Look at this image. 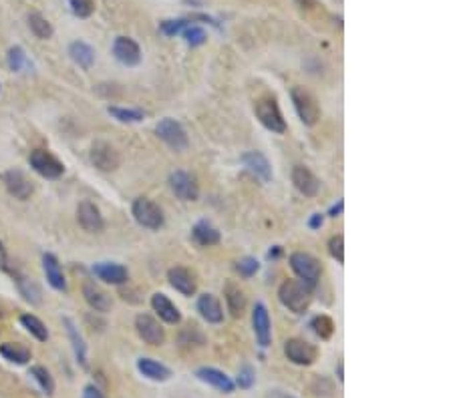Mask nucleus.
Segmentation results:
<instances>
[{
	"label": "nucleus",
	"instance_id": "412c9836",
	"mask_svg": "<svg viewBox=\"0 0 453 398\" xmlns=\"http://www.w3.org/2000/svg\"><path fill=\"white\" fill-rule=\"evenodd\" d=\"M83 298H85V302L89 304L99 314L109 312L111 306H113L111 296H109L103 287L97 286L95 282H85V284H83Z\"/></svg>",
	"mask_w": 453,
	"mask_h": 398
},
{
	"label": "nucleus",
	"instance_id": "2eb2a0df",
	"mask_svg": "<svg viewBox=\"0 0 453 398\" xmlns=\"http://www.w3.org/2000/svg\"><path fill=\"white\" fill-rule=\"evenodd\" d=\"M252 326H254V334H256L260 348H268L272 340V328H270V314L262 302L256 304L252 310Z\"/></svg>",
	"mask_w": 453,
	"mask_h": 398
},
{
	"label": "nucleus",
	"instance_id": "f704fd0d",
	"mask_svg": "<svg viewBox=\"0 0 453 398\" xmlns=\"http://www.w3.org/2000/svg\"><path fill=\"white\" fill-rule=\"evenodd\" d=\"M31 376H33L36 384L43 388V392L47 395V397H53V392H55V381H53V376H50V372L45 367H31Z\"/></svg>",
	"mask_w": 453,
	"mask_h": 398
},
{
	"label": "nucleus",
	"instance_id": "de8ad7c7",
	"mask_svg": "<svg viewBox=\"0 0 453 398\" xmlns=\"http://www.w3.org/2000/svg\"><path fill=\"white\" fill-rule=\"evenodd\" d=\"M337 378H339V383H344V364H342V360H339V364H337Z\"/></svg>",
	"mask_w": 453,
	"mask_h": 398
},
{
	"label": "nucleus",
	"instance_id": "ea45409f",
	"mask_svg": "<svg viewBox=\"0 0 453 398\" xmlns=\"http://www.w3.org/2000/svg\"><path fill=\"white\" fill-rule=\"evenodd\" d=\"M256 383V372L252 364H242L240 370H238V376H236V386H240L242 390H250L252 386Z\"/></svg>",
	"mask_w": 453,
	"mask_h": 398
},
{
	"label": "nucleus",
	"instance_id": "ddd939ff",
	"mask_svg": "<svg viewBox=\"0 0 453 398\" xmlns=\"http://www.w3.org/2000/svg\"><path fill=\"white\" fill-rule=\"evenodd\" d=\"M113 57L125 66H137L141 63V48L130 36H117L113 41Z\"/></svg>",
	"mask_w": 453,
	"mask_h": 398
},
{
	"label": "nucleus",
	"instance_id": "9b49d317",
	"mask_svg": "<svg viewBox=\"0 0 453 398\" xmlns=\"http://www.w3.org/2000/svg\"><path fill=\"white\" fill-rule=\"evenodd\" d=\"M135 330L149 346H162L165 342V330L162 328V324L149 314H139L135 318Z\"/></svg>",
	"mask_w": 453,
	"mask_h": 398
},
{
	"label": "nucleus",
	"instance_id": "e433bc0d",
	"mask_svg": "<svg viewBox=\"0 0 453 398\" xmlns=\"http://www.w3.org/2000/svg\"><path fill=\"white\" fill-rule=\"evenodd\" d=\"M190 24H192L190 18H169V20H162L160 22V32L165 34V36H178Z\"/></svg>",
	"mask_w": 453,
	"mask_h": 398
},
{
	"label": "nucleus",
	"instance_id": "79ce46f5",
	"mask_svg": "<svg viewBox=\"0 0 453 398\" xmlns=\"http://www.w3.org/2000/svg\"><path fill=\"white\" fill-rule=\"evenodd\" d=\"M236 270H238V273L240 276H244V278H252L256 271L260 270V264L256 257H250V255H246V257H242L238 264H236Z\"/></svg>",
	"mask_w": 453,
	"mask_h": 398
},
{
	"label": "nucleus",
	"instance_id": "393cba45",
	"mask_svg": "<svg viewBox=\"0 0 453 398\" xmlns=\"http://www.w3.org/2000/svg\"><path fill=\"white\" fill-rule=\"evenodd\" d=\"M137 370L146 378L153 381V383H165L172 376V370L165 367V364H162V362L153 360V358H139L137 360Z\"/></svg>",
	"mask_w": 453,
	"mask_h": 398
},
{
	"label": "nucleus",
	"instance_id": "39448f33",
	"mask_svg": "<svg viewBox=\"0 0 453 398\" xmlns=\"http://www.w3.org/2000/svg\"><path fill=\"white\" fill-rule=\"evenodd\" d=\"M131 211H133L135 222L139 223L141 227H146V229H160L163 222H165L162 207L158 206L155 201H151L149 197H137L133 201Z\"/></svg>",
	"mask_w": 453,
	"mask_h": 398
},
{
	"label": "nucleus",
	"instance_id": "f8f14e48",
	"mask_svg": "<svg viewBox=\"0 0 453 398\" xmlns=\"http://www.w3.org/2000/svg\"><path fill=\"white\" fill-rule=\"evenodd\" d=\"M77 222L89 234H101L105 229V220L93 201H81L77 207Z\"/></svg>",
	"mask_w": 453,
	"mask_h": 398
},
{
	"label": "nucleus",
	"instance_id": "864d4df0",
	"mask_svg": "<svg viewBox=\"0 0 453 398\" xmlns=\"http://www.w3.org/2000/svg\"><path fill=\"white\" fill-rule=\"evenodd\" d=\"M0 316H2V312H0Z\"/></svg>",
	"mask_w": 453,
	"mask_h": 398
},
{
	"label": "nucleus",
	"instance_id": "7ed1b4c3",
	"mask_svg": "<svg viewBox=\"0 0 453 398\" xmlns=\"http://www.w3.org/2000/svg\"><path fill=\"white\" fill-rule=\"evenodd\" d=\"M288 262H291L292 271L298 276L300 282H305L310 287L319 284V280L323 276V266L314 255L307 254V252H294V254H291Z\"/></svg>",
	"mask_w": 453,
	"mask_h": 398
},
{
	"label": "nucleus",
	"instance_id": "7c9ffc66",
	"mask_svg": "<svg viewBox=\"0 0 453 398\" xmlns=\"http://www.w3.org/2000/svg\"><path fill=\"white\" fill-rule=\"evenodd\" d=\"M107 113L117 119L119 123H127V125H133V123H141L146 119V111L141 109H125V107H107Z\"/></svg>",
	"mask_w": 453,
	"mask_h": 398
},
{
	"label": "nucleus",
	"instance_id": "0eeeda50",
	"mask_svg": "<svg viewBox=\"0 0 453 398\" xmlns=\"http://www.w3.org/2000/svg\"><path fill=\"white\" fill-rule=\"evenodd\" d=\"M29 163L34 171L45 179H59L65 173V165L47 149H34L29 157Z\"/></svg>",
	"mask_w": 453,
	"mask_h": 398
},
{
	"label": "nucleus",
	"instance_id": "c756f323",
	"mask_svg": "<svg viewBox=\"0 0 453 398\" xmlns=\"http://www.w3.org/2000/svg\"><path fill=\"white\" fill-rule=\"evenodd\" d=\"M0 354H2L4 360H8L13 364H27L31 360V350L20 346V344H15V342L0 344Z\"/></svg>",
	"mask_w": 453,
	"mask_h": 398
},
{
	"label": "nucleus",
	"instance_id": "cd10ccee",
	"mask_svg": "<svg viewBox=\"0 0 453 398\" xmlns=\"http://www.w3.org/2000/svg\"><path fill=\"white\" fill-rule=\"evenodd\" d=\"M63 324H65L67 334H69L71 342H73V352H75V356H77V362H79L83 368H87L89 367V360H87V344H85L83 336L79 334L77 326L73 324V320L71 318H63Z\"/></svg>",
	"mask_w": 453,
	"mask_h": 398
},
{
	"label": "nucleus",
	"instance_id": "f03ea898",
	"mask_svg": "<svg viewBox=\"0 0 453 398\" xmlns=\"http://www.w3.org/2000/svg\"><path fill=\"white\" fill-rule=\"evenodd\" d=\"M291 99L298 119L307 125V127H314L321 119V105L316 101V97L305 87H292Z\"/></svg>",
	"mask_w": 453,
	"mask_h": 398
},
{
	"label": "nucleus",
	"instance_id": "a878e982",
	"mask_svg": "<svg viewBox=\"0 0 453 398\" xmlns=\"http://www.w3.org/2000/svg\"><path fill=\"white\" fill-rule=\"evenodd\" d=\"M224 298H226L228 312L234 318H240L246 310V294L240 290V286H236L234 282H228L224 287Z\"/></svg>",
	"mask_w": 453,
	"mask_h": 398
},
{
	"label": "nucleus",
	"instance_id": "20e7f679",
	"mask_svg": "<svg viewBox=\"0 0 453 398\" xmlns=\"http://www.w3.org/2000/svg\"><path fill=\"white\" fill-rule=\"evenodd\" d=\"M254 113L258 117V121L272 133H284L286 131V121L284 115L278 107V101L274 97H260L254 105Z\"/></svg>",
	"mask_w": 453,
	"mask_h": 398
},
{
	"label": "nucleus",
	"instance_id": "423d86ee",
	"mask_svg": "<svg viewBox=\"0 0 453 398\" xmlns=\"http://www.w3.org/2000/svg\"><path fill=\"white\" fill-rule=\"evenodd\" d=\"M155 133H158V137L162 139L163 143L172 147L174 151H186L188 145H190V139H188V133H186L183 125L176 119H172V117L162 119L155 125Z\"/></svg>",
	"mask_w": 453,
	"mask_h": 398
},
{
	"label": "nucleus",
	"instance_id": "4c0bfd02",
	"mask_svg": "<svg viewBox=\"0 0 453 398\" xmlns=\"http://www.w3.org/2000/svg\"><path fill=\"white\" fill-rule=\"evenodd\" d=\"M181 34H183V38H186V43H188L190 47H202V45L206 43V38H208L206 31H204L202 27H197V24L186 27Z\"/></svg>",
	"mask_w": 453,
	"mask_h": 398
},
{
	"label": "nucleus",
	"instance_id": "1a4fd4ad",
	"mask_svg": "<svg viewBox=\"0 0 453 398\" xmlns=\"http://www.w3.org/2000/svg\"><path fill=\"white\" fill-rule=\"evenodd\" d=\"M284 354H286V358L291 360L292 364H296V367H310L316 360L319 350L310 342L302 340V338H288L284 342Z\"/></svg>",
	"mask_w": 453,
	"mask_h": 398
},
{
	"label": "nucleus",
	"instance_id": "37998d69",
	"mask_svg": "<svg viewBox=\"0 0 453 398\" xmlns=\"http://www.w3.org/2000/svg\"><path fill=\"white\" fill-rule=\"evenodd\" d=\"M328 254L333 255L339 264L344 262V238L342 236H333L328 239Z\"/></svg>",
	"mask_w": 453,
	"mask_h": 398
},
{
	"label": "nucleus",
	"instance_id": "6ab92c4d",
	"mask_svg": "<svg viewBox=\"0 0 453 398\" xmlns=\"http://www.w3.org/2000/svg\"><path fill=\"white\" fill-rule=\"evenodd\" d=\"M292 183L305 197H314L321 190V179L305 165H296L292 169Z\"/></svg>",
	"mask_w": 453,
	"mask_h": 398
},
{
	"label": "nucleus",
	"instance_id": "603ef678",
	"mask_svg": "<svg viewBox=\"0 0 453 398\" xmlns=\"http://www.w3.org/2000/svg\"><path fill=\"white\" fill-rule=\"evenodd\" d=\"M280 398H292V397H284V395H282V397H280Z\"/></svg>",
	"mask_w": 453,
	"mask_h": 398
},
{
	"label": "nucleus",
	"instance_id": "c03bdc74",
	"mask_svg": "<svg viewBox=\"0 0 453 398\" xmlns=\"http://www.w3.org/2000/svg\"><path fill=\"white\" fill-rule=\"evenodd\" d=\"M83 398H105V395L99 390L95 384H87V386L83 388Z\"/></svg>",
	"mask_w": 453,
	"mask_h": 398
},
{
	"label": "nucleus",
	"instance_id": "473e14b6",
	"mask_svg": "<svg viewBox=\"0 0 453 398\" xmlns=\"http://www.w3.org/2000/svg\"><path fill=\"white\" fill-rule=\"evenodd\" d=\"M20 324H22L39 342H47V340H49V330H47V326L43 324V320H39L36 316H33V314H22V316H20Z\"/></svg>",
	"mask_w": 453,
	"mask_h": 398
},
{
	"label": "nucleus",
	"instance_id": "4468645a",
	"mask_svg": "<svg viewBox=\"0 0 453 398\" xmlns=\"http://www.w3.org/2000/svg\"><path fill=\"white\" fill-rule=\"evenodd\" d=\"M93 273L99 280H103L105 284H111V286H123L130 282L127 268L121 264H115V262H99L93 266Z\"/></svg>",
	"mask_w": 453,
	"mask_h": 398
},
{
	"label": "nucleus",
	"instance_id": "58836bf2",
	"mask_svg": "<svg viewBox=\"0 0 453 398\" xmlns=\"http://www.w3.org/2000/svg\"><path fill=\"white\" fill-rule=\"evenodd\" d=\"M6 63H8V66H11V71L20 73V71L29 64L27 52H25L20 47H13L11 50H8V55H6Z\"/></svg>",
	"mask_w": 453,
	"mask_h": 398
},
{
	"label": "nucleus",
	"instance_id": "bb28decb",
	"mask_svg": "<svg viewBox=\"0 0 453 398\" xmlns=\"http://www.w3.org/2000/svg\"><path fill=\"white\" fill-rule=\"evenodd\" d=\"M69 55L75 63L79 64L81 69H91L95 63V48L91 45H87L85 41H75L69 45Z\"/></svg>",
	"mask_w": 453,
	"mask_h": 398
},
{
	"label": "nucleus",
	"instance_id": "3c124183",
	"mask_svg": "<svg viewBox=\"0 0 453 398\" xmlns=\"http://www.w3.org/2000/svg\"><path fill=\"white\" fill-rule=\"evenodd\" d=\"M2 255H4V248H2V243H0V260H2Z\"/></svg>",
	"mask_w": 453,
	"mask_h": 398
},
{
	"label": "nucleus",
	"instance_id": "aec40b11",
	"mask_svg": "<svg viewBox=\"0 0 453 398\" xmlns=\"http://www.w3.org/2000/svg\"><path fill=\"white\" fill-rule=\"evenodd\" d=\"M242 163L244 167H246L252 176L258 177L260 181L268 183V181L272 179V165H270V161H268V157H266L264 153H260V151H248V153H244L242 155Z\"/></svg>",
	"mask_w": 453,
	"mask_h": 398
},
{
	"label": "nucleus",
	"instance_id": "c85d7f7f",
	"mask_svg": "<svg viewBox=\"0 0 453 398\" xmlns=\"http://www.w3.org/2000/svg\"><path fill=\"white\" fill-rule=\"evenodd\" d=\"M192 236H194L195 241H197L200 246H204V248H210V246L220 243V232H218L208 220H202V222L195 223L194 229H192Z\"/></svg>",
	"mask_w": 453,
	"mask_h": 398
},
{
	"label": "nucleus",
	"instance_id": "2f4dec72",
	"mask_svg": "<svg viewBox=\"0 0 453 398\" xmlns=\"http://www.w3.org/2000/svg\"><path fill=\"white\" fill-rule=\"evenodd\" d=\"M29 27H31L34 36L41 38V41H47V38L53 36V24L41 13H31L29 15Z\"/></svg>",
	"mask_w": 453,
	"mask_h": 398
},
{
	"label": "nucleus",
	"instance_id": "6e6552de",
	"mask_svg": "<svg viewBox=\"0 0 453 398\" xmlns=\"http://www.w3.org/2000/svg\"><path fill=\"white\" fill-rule=\"evenodd\" d=\"M89 157H91V163L97 167L99 171H103V173H111V171H115L121 165L119 151L111 143H107V141H95V143L91 145Z\"/></svg>",
	"mask_w": 453,
	"mask_h": 398
},
{
	"label": "nucleus",
	"instance_id": "09e8293b",
	"mask_svg": "<svg viewBox=\"0 0 453 398\" xmlns=\"http://www.w3.org/2000/svg\"><path fill=\"white\" fill-rule=\"evenodd\" d=\"M302 8H312L314 6V0H296Z\"/></svg>",
	"mask_w": 453,
	"mask_h": 398
},
{
	"label": "nucleus",
	"instance_id": "c9c22d12",
	"mask_svg": "<svg viewBox=\"0 0 453 398\" xmlns=\"http://www.w3.org/2000/svg\"><path fill=\"white\" fill-rule=\"evenodd\" d=\"M17 284L20 294L25 296V300H29V302L33 304H41V290H39V286L34 284L33 280H29L25 276H17Z\"/></svg>",
	"mask_w": 453,
	"mask_h": 398
},
{
	"label": "nucleus",
	"instance_id": "a211bd4d",
	"mask_svg": "<svg viewBox=\"0 0 453 398\" xmlns=\"http://www.w3.org/2000/svg\"><path fill=\"white\" fill-rule=\"evenodd\" d=\"M167 282L181 296H194L195 290H197L195 276L188 268H183V266H176V268H172V270L167 271Z\"/></svg>",
	"mask_w": 453,
	"mask_h": 398
},
{
	"label": "nucleus",
	"instance_id": "9d476101",
	"mask_svg": "<svg viewBox=\"0 0 453 398\" xmlns=\"http://www.w3.org/2000/svg\"><path fill=\"white\" fill-rule=\"evenodd\" d=\"M169 187L172 192L176 193V197H179L181 201H195L200 197V185L197 179L188 171H174L169 176Z\"/></svg>",
	"mask_w": 453,
	"mask_h": 398
},
{
	"label": "nucleus",
	"instance_id": "5701e85b",
	"mask_svg": "<svg viewBox=\"0 0 453 398\" xmlns=\"http://www.w3.org/2000/svg\"><path fill=\"white\" fill-rule=\"evenodd\" d=\"M197 312L208 324H220L224 320V310L214 294H202L197 298Z\"/></svg>",
	"mask_w": 453,
	"mask_h": 398
},
{
	"label": "nucleus",
	"instance_id": "49530a36",
	"mask_svg": "<svg viewBox=\"0 0 453 398\" xmlns=\"http://www.w3.org/2000/svg\"><path fill=\"white\" fill-rule=\"evenodd\" d=\"M342 209H344V201H342V199H339L335 206L330 207L328 215H330V218H339V215H342Z\"/></svg>",
	"mask_w": 453,
	"mask_h": 398
},
{
	"label": "nucleus",
	"instance_id": "f257e3e1",
	"mask_svg": "<svg viewBox=\"0 0 453 398\" xmlns=\"http://www.w3.org/2000/svg\"><path fill=\"white\" fill-rule=\"evenodd\" d=\"M278 300L284 308H288L292 314H305L310 302H312V287L307 286L305 282L288 280L278 287Z\"/></svg>",
	"mask_w": 453,
	"mask_h": 398
},
{
	"label": "nucleus",
	"instance_id": "a18cd8bd",
	"mask_svg": "<svg viewBox=\"0 0 453 398\" xmlns=\"http://www.w3.org/2000/svg\"><path fill=\"white\" fill-rule=\"evenodd\" d=\"M323 223H324L323 213H314V215H310V220H308V227H310V229H319V227H323Z\"/></svg>",
	"mask_w": 453,
	"mask_h": 398
},
{
	"label": "nucleus",
	"instance_id": "b1692460",
	"mask_svg": "<svg viewBox=\"0 0 453 398\" xmlns=\"http://www.w3.org/2000/svg\"><path fill=\"white\" fill-rule=\"evenodd\" d=\"M43 270H45V276H47V282L50 284V287H55L57 292H65V273H63V268H61V264H59V260H57L55 255H43Z\"/></svg>",
	"mask_w": 453,
	"mask_h": 398
},
{
	"label": "nucleus",
	"instance_id": "f3484780",
	"mask_svg": "<svg viewBox=\"0 0 453 398\" xmlns=\"http://www.w3.org/2000/svg\"><path fill=\"white\" fill-rule=\"evenodd\" d=\"M195 376H197V381L210 384V386H214L216 390H220V392H224V395H232V392H234V388H236L234 381L228 376L226 372H222V370H218V368H211V367L197 368V370H195Z\"/></svg>",
	"mask_w": 453,
	"mask_h": 398
},
{
	"label": "nucleus",
	"instance_id": "8fccbe9b",
	"mask_svg": "<svg viewBox=\"0 0 453 398\" xmlns=\"http://www.w3.org/2000/svg\"><path fill=\"white\" fill-rule=\"evenodd\" d=\"M278 255H280V248H278V246H274V250H270L268 257H278Z\"/></svg>",
	"mask_w": 453,
	"mask_h": 398
},
{
	"label": "nucleus",
	"instance_id": "dca6fc26",
	"mask_svg": "<svg viewBox=\"0 0 453 398\" xmlns=\"http://www.w3.org/2000/svg\"><path fill=\"white\" fill-rule=\"evenodd\" d=\"M4 185H6V190L8 193L13 195V197H17L20 201H27L31 195H33L34 187L33 183H31V179L25 176L22 171H18V169H11V171H6L4 173Z\"/></svg>",
	"mask_w": 453,
	"mask_h": 398
},
{
	"label": "nucleus",
	"instance_id": "a19ab883",
	"mask_svg": "<svg viewBox=\"0 0 453 398\" xmlns=\"http://www.w3.org/2000/svg\"><path fill=\"white\" fill-rule=\"evenodd\" d=\"M69 6L79 18H89L95 13V0H69Z\"/></svg>",
	"mask_w": 453,
	"mask_h": 398
},
{
	"label": "nucleus",
	"instance_id": "4be33fe9",
	"mask_svg": "<svg viewBox=\"0 0 453 398\" xmlns=\"http://www.w3.org/2000/svg\"><path fill=\"white\" fill-rule=\"evenodd\" d=\"M151 308L153 312H158V316L165 322V324H179L181 322V312L176 304L172 302L165 294L155 292L151 296Z\"/></svg>",
	"mask_w": 453,
	"mask_h": 398
},
{
	"label": "nucleus",
	"instance_id": "72a5a7b5",
	"mask_svg": "<svg viewBox=\"0 0 453 398\" xmlns=\"http://www.w3.org/2000/svg\"><path fill=\"white\" fill-rule=\"evenodd\" d=\"M310 328L314 330V334L319 336L321 340H328L330 336L335 334V322L326 314H319V316L310 320Z\"/></svg>",
	"mask_w": 453,
	"mask_h": 398
}]
</instances>
